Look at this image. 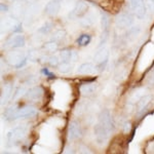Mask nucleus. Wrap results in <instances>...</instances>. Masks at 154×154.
Returning <instances> with one entry per match:
<instances>
[{"label": "nucleus", "mask_w": 154, "mask_h": 154, "mask_svg": "<svg viewBox=\"0 0 154 154\" xmlns=\"http://www.w3.org/2000/svg\"><path fill=\"white\" fill-rule=\"evenodd\" d=\"M99 123H100L101 125H103L110 134L112 133L114 131V128H115V126H114V121H113L112 116H111L110 111L107 110V109L103 110L100 113V116H99Z\"/></svg>", "instance_id": "1"}, {"label": "nucleus", "mask_w": 154, "mask_h": 154, "mask_svg": "<svg viewBox=\"0 0 154 154\" xmlns=\"http://www.w3.org/2000/svg\"><path fill=\"white\" fill-rule=\"evenodd\" d=\"M27 131H28V126L26 125L16 126L7 133V140L9 142H14V141L20 140V139H23L27 135Z\"/></svg>", "instance_id": "2"}, {"label": "nucleus", "mask_w": 154, "mask_h": 154, "mask_svg": "<svg viewBox=\"0 0 154 154\" xmlns=\"http://www.w3.org/2000/svg\"><path fill=\"white\" fill-rule=\"evenodd\" d=\"M94 135L96 137V141L99 145H104L109 139L110 133L104 128L103 125H101L100 123H97L94 128Z\"/></svg>", "instance_id": "3"}, {"label": "nucleus", "mask_w": 154, "mask_h": 154, "mask_svg": "<svg viewBox=\"0 0 154 154\" xmlns=\"http://www.w3.org/2000/svg\"><path fill=\"white\" fill-rule=\"evenodd\" d=\"M88 9V5L82 0H78L75 3V6L72 9L71 14H69V18L73 20V18H79V17H82L83 14H86Z\"/></svg>", "instance_id": "4"}, {"label": "nucleus", "mask_w": 154, "mask_h": 154, "mask_svg": "<svg viewBox=\"0 0 154 154\" xmlns=\"http://www.w3.org/2000/svg\"><path fill=\"white\" fill-rule=\"evenodd\" d=\"M134 19L128 12H121L116 16L115 23L120 28H128L133 25Z\"/></svg>", "instance_id": "5"}, {"label": "nucleus", "mask_w": 154, "mask_h": 154, "mask_svg": "<svg viewBox=\"0 0 154 154\" xmlns=\"http://www.w3.org/2000/svg\"><path fill=\"white\" fill-rule=\"evenodd\" d=\"M26 44V40L25 37L22 34H16V35L11 36L6 41V48H24Z\"/></svg>", "instance_id": "6"}, {"label": "nucleus", "mask_w": 154, "mask_h": 154, "mask_svg": "<svg viewBox=\"0 0 154 154\" xmlns=\"http://www.w3.org/2000/svg\"><path fill=\"white\" fill-rule=\"evenodd\" d=\"M82 135V131H81V126L77 121L73 120L70 122L68 128V139L71 141L77 140Z\"/></svg>", "instance_id": "7"}, {"label": "nucleus", "mask_w": 154, "mask_h": 154, "mask_svg": "<svg viewBox=\"0 0 154 154\" xmlns=\"http://www.w3.org/2000/svg\"><path fill=\"white\" fill-rule=\"evenodd\" d=\"M131 6L135 11L136 18L143 20L146 16V6L144 0H131Z\"/></svg>", "instance_id": "8"}, {"label": "nucleus", "mask_w": 154, "mask_h": 154, "mask_svg": "<svg viewBox=\"0 0 154 154\" xmlns=\"http://www.w3.org/2000/svg\"><path fill=\"white\" fill-rule=\"evenodd\" d=\"M26 60V56L22 51H11L7 56V62L9 63V65L11 66H18L19 64H21L22 62H24Z\"/></svg>", "instance_id": "9"}, {"label": "nucleus", "mask_w": 154, "mask_h": 154, "mask_svg": "<svg viewBox=\"0 0 154 154\" xmlns=\"http://www.w3.org/2000/svg\"><path fill=\"white\" fill-rule=\"evenodd\" d=\"M60 9H61V0H51L45 5L44 11L48 16L54 17L60 12Z\"/></svg>", "instance_id": "10"}, {"label": "nucleus", "mask_w": 154, "mask_h": 154, "mask_svg": "<svg viewBox=\"0 0 154 154\" xmlns=\"http://www.w3.org/2000/svg\"><path fill=\"white\" fill-rule=\"evenodd\" d=\"M37 114V110L34 107L31 106H25L23 108L19 109L17 112V119L19 118H31L34 117Z\"/></svg>", "instance_id": "11"}, {"label": "nucleus", "mask_w": 154, "mask_h": 154, "mask_svg": "<svg viewBox=\"0 0 154 154\" xmlns=\"http://www.w3.org/2000/svg\"><path fill=\"white\" fill-rule=\"evenodd\" d=\"M42 96H43V88L39 85L33 86V88L28 89L26 93V98L32 101L39 100V99H41Z\"/></svg>", "instance_id": "12"}, {"label": "nucleus", "mask_w": 154, "mask_h": 154, "mask_svg": "<svg viewBox=\"0 0 154 154\" xmlns=\"http://www.w3.org/2000/svg\"><path fill=\"white\" fill-rule=\"evenodd\" d=\"M12 86L11 83H6L4 84V86L2 88V93H1V105H5V104L11 100L12 96Z\"/></svg>", "instance_id": "13"}, {"label": "nucleus", "mask_w": 154, "mask_h": 154, "mask_svg": "<svg viewBox=\"0 0 154 154\" xmlns=\"http://www.w3.org/2000/svg\"><path fill=\"white\" fill-rule=\"evenodd\" d=\"M109 59V49L107 48H101L95 54V62L97 64L108 62Z\"/></svg>", "instance_id": "14"}, {"label": "nucleus", "mask_w": 154, "mask_h": 154, "mask_svg": "<svg viewBox=\"0 0 154 154\" xmlns=\"http://www.w3.org/2000/svg\"><path fill=\"white\" fill-rule=\"evenodd\" d=\"M96 70V66L93 63H83L77 69V73L79 74H93Z\"/></svg>", "instance_id": "15"}, {"label": "nucleus", "mask_w": 154, "mask_h": 154, "mask_svg": "<svg viewBox=\"0 0 154 154\" xmlns=\"http://www.w3.org/2000/svg\"><path fill=\"white\" fill-rule=\"evenodd\" d=\"M97 89V85L95 83H88V84H83L80 86V93L82 96H91L93 95Z\"/></svg>", "instance_id": "16"}, {"label": "nucleus", "mask_w": 154, "mask_h": 154, "mask_svg": "<svg viewBox=\"0 0 154 154\" xmlns=\"http://www.w3.org/2000/svg\"><path fill=\"white\" fill-rule=\"evenodd\" d=\"M91 36L89 34L83 33L76 39V44L78 46H86L91 43Z\"/></svg>", "instance_id": "17"}, {"label": "nucleus", "mask_w": 154, "mask_h": 154, "mask_svg": "<svg viewBox=\"0 0 154 154\" xmlns=\"http://www.w3.org/2000/svg\"><path fill=\"white\" fill-rule=\"evenodd\" d=\"M151 100H152V96L151 95H145L144 97H142L141 100L138 102V111L139 112L143 111L144 109L148 106V104L150 103Z\"/></svg>", "instance_id": "18"}, {"label": "nucleus", "mask_w": 154, "mask_h": 154, "mask_svg": "<svg viewBox=\"0 0 154 154\" xmlns=\"http://www.w3.org/2000/svg\"><path fill=\"white\" fill-rule=\"evenodd\" d=\"M145 91H146L145 88H140V89H138L137 91H135V93L131 95V99H130V104L134 105V104L138 103V102L141 100V98L145 96Z\"/></svg>", "instance_id": "19"}, {"label": "nucleus", "mask_w": 154, "mask_h": 154, "mask_svg": "<svg viewBox=\"0 0 154 154\" xmlns=\"http://www.w3.org/2000/svg\"><path fill=\"white\" fill-rule=\"evenodd\" d=\"M101 25L103 32H109V27H110V19L109 16L105 12H102L101 14Z\"/></svg>", "instance_id": "20"}, {"label": "nucleus", "mask_w": 154, "mask_h": 154, "mask_svg": "<svg viewBox=\"0 0 154 154\" xmlns=\"http://www.w3.org/2000/svg\"><path fill=\"white\" fill-rule=\"evenodd\" d=\"M53 27H54V25L51 22H45L40 28L37 30V32L42 34V35H46V34L51 33V30H53Z\"/></svg>", "instance_id": "21"}, {"label": "nucleus", "mask_w": 154, "mask_h": 154, "mask_svg": "<svg viewBox=\"0 0 154 154\" xmlns=\"http://www.w3.org/2000/svg\"><path fill=\"white\" fill-rule=\"evenodd\" d=\"M59 48V44L57 43V41H49V42H46V43L43 44V49L46 51H48V53H54V51H57Z\"/></svg>", "instance_id": "22"}, {"label": "nucleus", "mask_w": 154, "mask_h": 154, "mask_svg": "<svg viewBox=\"0 0 154 154\" xmlns=\"http://www.w3.org/2000/svg\"><path fill=\"white\" fill-rule=\"evenodd\" d=\"M140 31H141V29H140V27H139V26L131 27V28L128 29V33H126V38L133 40V39H135L136 37L139 35Z\"/></svg>", "instance_id": "23"}, {"label": "nucleus", "mask_w": 154, "mask_h": 154, "mask_svg": "<svg viewBox=\"0 0 154 154\" xmlns=\"http://www.w3.org/2000/svg\"><path fill=\"white\" fill-rule=\"evenodd\" d=\"M17 112H18V110H17L16 106L11 107L9 109H7L6 112H5L6 118L8 119V120H16L17 119Z\"/></svg>", "instance_id": "24"}, {"label": "nucleus", "mask_w": 154, "mask_h": 154, "mask_svg": "<svg viewBox=\"0 0 154 154\" xmlns=\"http://www.w3.org/2000/svg\"><path fill=\"white\" fill-rule=\"evenodd\" d=\"M66 37V31L65 30H58L54 33L53 37H51V40L54 41H61L63 40Z\"/></svg>", "instance_id": "25"}, {"label": "nucleus", "mask_w": 154, "mask_h": 154, "mask_svg": "<svg viewBox=\"0 0 154 154\" xmlns=\"http://www.w3.org/2000/svg\"><path fill=\"white\" fill-rule=\"evenodd\" d=\"M60 58L62 62H70L71 61V51L69 49H63L60 51Z\"/></svg>", "instance_id": "26"}, {"label": "nucleus", "mask_w": 154, "mask_h": 154, "mask_svg": "<svg viewBox=\"0 0 154 154\" xmlns=\"http://www.w3.org/2000/svg\"><path fill=\"white\" fill-rule=\"evenodd\" d=\"M59 71L61 72V73H68V72L71 71V65L69 62H62V64H60L59 65Z\"/></svg>", "instance_id": "27"}, {"label": "nucleus", "mask_w": 154, "mask_h": 154, "mask_svg": "<svg viewBox=\"0 0 154 154\" xmlns=\"http://www.w3.org/2000/svg\"><path fill=\"white\" fill-rule=\"evenodd\" d=\"M93 23H94V20H93V16H91V14H89V16L85 17V18L81 19V21H80L81 26H83V27H88Z\"/></svg>", "instance_id": "28"}, {"label": "nucleus", "mask_w": 154, "mask_h": 154, "mask_svg": "<svg viewBox=\"0 0 154 154\" xmlns=\"http://www.w3.org/2000/svg\"><path fill=\"white\" fill-rule=\"evenodd\" d=\"M24 93H27L26 88H25V86H20V88L17 89L16 94H14V99H18V98H20V97H22L24 95Z\"/></svg>", "instance_id": "29"}, {"label": "nucleus", "mask_w": 154, "mask_h": 154, "mask_svg": "<svg viewBox=\"0 0 154 154\" xmlns=\"http://www.w3.org/2000/svg\"><path fill=\"white\" fill-rule=\"evenodd\" d=\"M48 62H49V64H51V66H58L60 60H59V58L57 56H53V57H51V58H49Z\"/></svg>", "instance_id": "30"}, {"label": "nucleus", "mask_w": 154, "mask_h": 154, "mask_svg": "<svg viewBox=\"0 0 154 154\" xmlns=\"http://www.w3.org/2000/svg\"><path fill=\"white\" fill-rule=\"evenodd\" d=\"M83 111H84V104H82V103L78 104V105H77V107H76L75 114H76V115H81Z\"/></svg>", "instance_id": "31"}, {"label": "nucleus", "mask_w": 154, "mask_h": 154, "mask_svg": "<svg viewBox=\"0 0 154 154\" xmlns=\"http://www.w3.org/2000/svg\"><path fill=\"white\" fill-rule=\"evenodd\" d=\"M42 73H43L45 76H48L49 79L54 78V74H53L51 72H49V70H48V68H43V69H42Z\"/></svg>", "instance_id": "32"}, {"label": "nucleus", "mask_w": 154, "mask_h": 154, "mask_svg": "<svg viewBox=\"0 0 154 154\" xmlns=\"http://www.w3.org/2000/svg\"><path fill=\"white\" fill-rule=\"evenodd\" d=\"M71 61L73 62V63H75V62L78 61V53H77L76 51H71Z\"/></svg>", "instance_id": "33"}, {"label": "nucleus", "mask_w": 154, "mask_h": 154, "mask_svg": "<svg viewBox=\"0 0 154 154\" xmlns=\"http://www.w3.org/2000/svg\"><path fill=\"white\" fill-rule=\"evenodd\" d=\"M12 32H14V33H18V32H22V25L21 24H17L16 26H14V28L12 29Z\"/></svg>", "instance_id": "34"}, {"label": "nucleus", "mask_w": 154, "mask_h": 154, "mask_svg": "<svg viewBox=\"0 0 154 154\" xmlns=\"http://www.w3.org/2000/svg\"><path fill=\"white\" fill-rule=\"evenodd\" d=\"M79 152H81V153H91V151L89 150L88 148H86V147H84V146H80V151Z\"/></svg>", "instance_id": "35"}, {"label": "nucleus", "mask_w": 154, "mask_h": 154, "mask_svg": "<svg viewBox=\"0 0 154 154\" xmlns=\"http://www.w3.org/2000/svg\"><path fill=\"white\" fill-rule=\"evenodd\" d=\"M148 81H149V83L154 84V69H153V71L151 72L150 75H149V79H148Z\"/></svg>", "instance_id": "36"}, {"label": "nucleus", "mask_w": 154, "mask_h": 154, "mask_svg": "<svg viewBox=\"0 0 154 154\" xmlns=\"http://www.w3.org/2000/svg\"><path fill=\"white\" fill-rule=\"evenodd\" d=\"M0 8H1V11L2 12H5V11H8V6H7L6 4H4V3L0 4Z\"/></svg>", "instance_id": "37"}, {"label": "nucleus", "mask_w": 154, "mask_h": 154, "mask_svg": "<svg viewBox=\"0 0 154 154\" xmlns=\"http://www.w3.org/2000/svg\"><path fill=\"white\" fill-rule=\"evenodd\" d=\"M131 128V125L130 122H125V131L126 133V131H130Z\"/></svg>", "instance_id": "38"}, {"label": "nucleus", "mask_w": 154, "mask_h": 154, "mask_svg": "<svg viewBox=\"0 0 154 154\" xmlns=\"http://www.w3.org/2000/svg\"><path fill=\"white\" fill-rule=\"evenodd\" d=\"M149 3H150L151 8L154 9V0H149Z\"/></svg>", "instance_id": "39"}]
</instances>
